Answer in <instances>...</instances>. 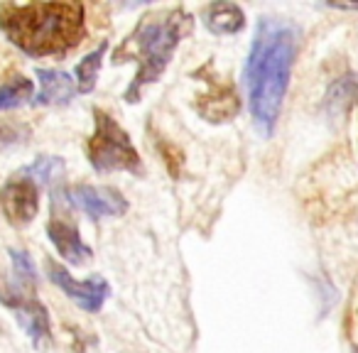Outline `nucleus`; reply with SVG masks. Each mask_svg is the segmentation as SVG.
Returning a JSON list of instances; mask_svg holds the SVG:
<instances>
[{
  "label": "nucleus",
  "instance_id": "nucleus-1",
  "mask_svg": "<svg viewBox=\"0 0 358 353\" xmlns=\"http://www.w3.org/2000/svg\"><path fill=\"white\" fill-rule=\"evenodd\" d=\"M294 52H297V35L292 25L273 17H263L258 22L245 66V84H248L250 115L265 135L273 133L280 118L285 91L292 74Z\"/></svg>",
  "mask_w": 358,
  "mask_h": 353
},
{
  "label": "nucleus",
  "instance_id": "nucleus-2",
  "mask_svg": "<svg viewBox=\"0 0 358 353\" xmlns=\"http://www.w3.org/2000/svg\"><path fill=\"white\" fill-rule=\"evenodd\" d=\"M0 27L8 40L32 57L62 55L84 35L81 3H6Z\"/></svg>",
  "mask_w": 358,
  "mask_h": 353
},
{
  "label": "nucleus",
  "instance_id": "nucleus-3",
  "mask_svg": "<svg viewBox=\"0 0 358 353\" xmlns=\"http://www.w3.org/2000/svg\"><path fill=\"white\" fill-rule=\"evenodd\" d=\"M189 25L192 17L185 10H169L162 17L143 22L123 42V47L115 52V62H138V74H135L130 89L125 91V99L138 101L145 86L159 79L182 37L189 32Z\"/></svg>",
  "mask_w": 358,
  "mask_h": 353
},
{
  "label": "nucleus",
  "instance_id": "nucleus-4",
  "mask_svg": "<svg viewBox=\"0 0 358 353\" xmlns=\"http://www.w3.org/2000/svg\"><path fill=\"white\" fill-rule=\"evenodd\" d=\"M94 135L89 140V159L96 172H133L143 169L128 133L108 113L94 110Z\"/></svg>",
  "mask_w": 358,
  "mask_h": 353
},
{
  "label": "nucleus",
  "instance_id": "nucleus-5",
  "mask_svg": "<svg viewBox=\"0 0 358 353\" xmlns=\"http://www.w3.org/2000/svg\"><path fill=\"white\" fill-rule=\"evenodd\" d=\"M47 273H50L52 282H55L57 287H62V292L69 299H74L86 312H99L110 294V287L103 278H89V280H84V282H79V280L71 278L64 268H59L55 260L47 263Z\"/></svg>",
  "mask_w": 358,
  "mask_h": 353
},
{
  "label": "nucleus",
  "instance_id": "nucleus-6",
  "mask_svg": "<svg viewBox=\"0 0 358 353\" xmlns=\"http://www.w3.org/2000/svg\"><path fill=\"white\" fill-rule=\"evenodd\" d=\"M0 201H3V209H6V216L10 219V224L25 226L37 216L40 192H37V185L32 182V177H17V180H10L0 189Z\"/></svg>",
  "mask_w": 358,
  "mask_h": 353
},
{
  "label": "nucleus",
  "instance_id": "nucleus-7",
  "mask_svg": "<svg viewBox=\"0 0 358 353\" xmlns=\"http://www.w3.org/2000/svg\"><path fill=\"white\" fill-rule=\"evenodd\" d=\"M69 201L89 214L91 219H101V216H120L128 204L115 189L108 187H91V185H76L69 189Z\"/></svg>",
  "mask_w": 358,
  "mask_h": 353
},
{
  "label": "nucleus",
  "instance_id": "nucleus-8",
  "mask_svg": "<svg viewBox=\"0 0 358 353\" xmlns=\"http://www.w3.org/2000/svg\"><path fill=\"white\" fill-rule=\"evenodd\" d=\"M3 302L15 309L17 322L30 333L32 343L37 348L50 343V317H47V309L35 297H25V292H22L17 297H3Z\"/></svg>",
  "mask_w": 358,
  "mask_h": 353
},
{
  "label": "nucleus",
  "instance_id": "nucleus-9",
  "mask_svg": "<svg viewBox=\"0 0 358 353\" xmlns=\"http://www.w3.org/2000/svg\"><path fill=\"white\" fill-rule=\"evenodd\" d=\"M47 236L55 243V248L59 250V255L71 265H81L91 260V248L81 240L76 226L66 224V221H50L47 224Z\"/></svg>",
  "mask_w": 358,
  "mask_h": 353
},
{
  "label": "nucleus",
  "instance_id": "nucleus-10",
  "mask_svg": "<svg viewBox=\"0 0 358 353\" xmlns=\"http://www.w3.org/2000/svg\"><path fill=\"white\" fill-rule=\"evenodd\" d=\"M196 108H199V113L204 115L206 120L219 123V120L234 118V115L238 113L241 103H238V96H236L234 86L226 84V86H214L211 94L201 96Z\"/></svg>",
  "mask_w": 358,
  "mask_h": 353
},
{
  "label": "nucleus",
  "instance_id": "nucleus-11",
  "mask_svg": "<svg viewBox=\"0 0 358 353\" xmlns=\"http://www.w3.org/2000/svg\"><path fill=\"white\" fill-rule=\"evenodd\" d=\"M204 25L214 35H236L238 30H243V10L234 3H214L206 8Z\"/></svg>",
  "mask_w": 358,
  "mask_h": 353
},
{
  "label": "nucleus",
  "instance_id": "nucleus-12",
  "mask_svg": "<svg viewBox=\"0 0 358 353\" xmlns=\"http://www.w3.org/2000/svg\"><path fill=\"white\" fill-rule=\"evenodd\" d=\"M40 103H66L74 96V84L64 71L40 69Z\"/></svg>",
  "mask_w": 358,
  "mask_h": 353
},
{
  "label": "nucleus",
  "instance_id": "nucleus-13",
  "mask_svg": "<svg viewBox=\"0 0 358 353\" xmlns=\"http://www.w3.org/2000/svg\"><path fill=\"white\" fill-rule=\"evenodd\" d=\"M32 96V81L25 76H15L0 86V110H10L22 106Z\"/></svg>",
  "mask_w": 358,
  "mask_h": 353
},
{
  "label": "nucleus",
  "instance_id": "nucleus-14",
  "mask_svg": "<svg viewBox=\"0 0 358 353\" xmlns=\"http://www.w3.org/2000/svg\"><path fill=\"white\" fill-rule=\"evenodd\" d=\"M106 50H108V45H101L96 52H91L86 59L79 62V66H76V79H79V91L81 94H89L91 89H94L96 84V74H99L101 69V62H103V55Z\"/></svg>",
  "mask_w": 358,
  "mask_h": 353
},
{
  "label": "nucleus",
  "instance_id": "nucleus-15",
  "mask_svg": "<svg viewBox=\"0 0 358 353\" xmlns=\"http://www.w3.org/2000/svg\"><path fill=\"white\" fill-rule=\"evenodd\" d=\"M62 172H64V159L52 157V154L40 157L35 164H30V169H27V174H32V177H35L37 182H42V185H50V182H55Z\"/></svg>",
  "mask_w": 358,
  "mask_h": 353
},
{
  "label": "nucleus",
  "instance_id": "nucleus-16",
  "mask_svg": "<svg viewBox=\"0 0 358 353\" xmlns=\"http://www.w3.org/2000/svg\"><path fill=\"white\" fill-rule=\"evenodd\" d=\"M13 255V268H15V275H17V282L22 284V292H25V287H32L35 284V265H32L30 255L25 253V250H10Z\"/></svg>",
  "mask_w": 358,
  "mask_h": 353
}]
</instances>
